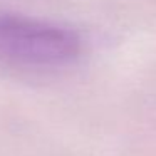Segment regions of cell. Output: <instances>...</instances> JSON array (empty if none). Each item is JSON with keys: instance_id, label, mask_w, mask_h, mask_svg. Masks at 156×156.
Here are the masks:
<instances>
[{"instance_id": "obj_1", "label": "cell", "mask_w": 156, "mask_h": 156, "mask_svg": "<svg viewBox=\"0 0 156 156\" xmlns=\"http://www.w3.org/2000/svg\"><path fill=\"white\" fill-rule=\"evenodd\" d=\"M81 52V39L51 22L0 14V61L29 69L61 67Z\"/></svg>"}]
</instances>
